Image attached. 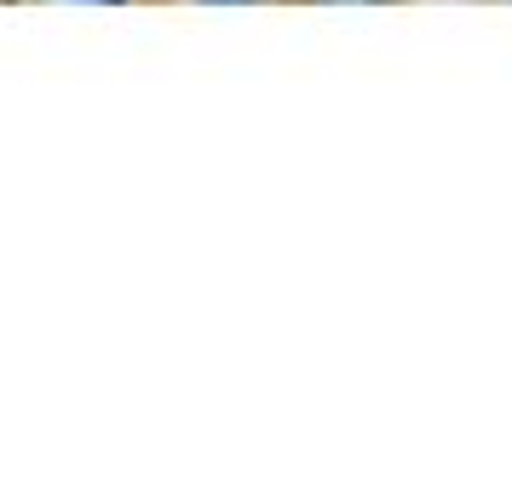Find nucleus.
I'll return each instance as SVG.
<instances>
[{
	"mask_svg": "<svg viewBox=\"0 0 512 495\" xmlns=\"http://www.w3.org/2000/svg\"><path fill=\"white\" fill-rule=\"evenodd\" d=\"M328 6H392V0H328Z\"/></svg>",
	"mask_w": 512,
	"mask_h": 495,
	"instance_id": "f257e3e1",
	"label": "nucleus"
},
{
	"mask_svg": "<svg viewBox=\"0 0 512 495\" xmlns=\"http://www.w3.org/2000/svg\"><path fill=\"white\" fill-rule=\"evenodd\" d=\"M87 6H121V0H87Z\"/></svg>",
	"mask_w": 512,
	"mask_h": 495,
	"instance_id": "7ed1b4c3",
	"label": "nucleus"
},
{
	"mask_svg": "<svg viewBox=\"0 0 512 495\" xmlns=\"http://www.w3.org/2000/svg\"><path fill=\"white\" fill-rule=\"evenodd\" d=\"M202 6H254V0H202Z\"/></svg>",
	"mask_w": 512,
	"mask_h": 495,
	"instance_id": "f03ea898",
	"label": "nucleus"
}]
</instances>
